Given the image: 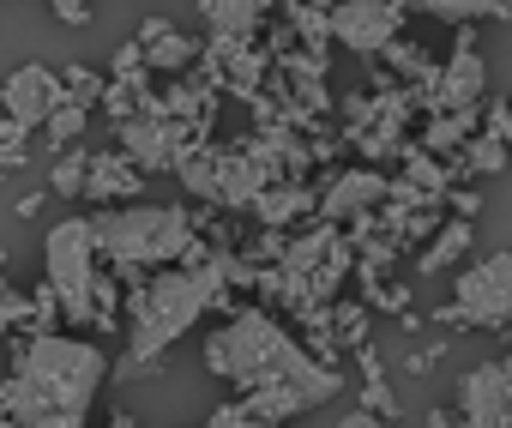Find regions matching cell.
Returning <instances> with one entry per match:
<instances>
[{
	"label": "cell",
	"instance_id": "1",
	"mask_svg": "<svg viewBox=\"0 0 512 428\" xmlns=\"http://www.w3.org/2000/svg\"><path fill=\"white\" fill-rule=\"evenodd\" d=\"M205 368L241 392L253 428L308 416L326 398H338V362H326L320 350L290 338L266 308H253V302L229 308V320L205 338Z\"/></svg>",
	"mask_w": 512,
	"mask_h": 428
},
{
	"label": "cell",
	"instance_id": "2",
	"mask_svg": "<svg viewBox=\"0 0 512 428\" xmlns=\"http://www.w3.org/2000/svg\"><path fill=\"white\" fill-rule=\"evenodd\" d=\"M109 380V356L91 338L31 332L13 356V374L0 380V422L25 428H79Z\"/></svg>",
	"mask_w": 512,
	"mask_h": 428
},
{
	"label": "cell",
	"instance_id": "3",
	"mask_svg": "<svg viewBox=\"0 0 512 428\" xmlns=\"http://www.w3.org/2000/svg\"><path fill=\"white\" fill-rule=\"evenodd\" d=\"M229 284H235V254L217 248L211 260L187 266L175 260V272H151L127 290V368L133 374H151L169 344H181L211 308H235L229 302Z\"/></svg>",
	"mask_w": 512,
	"mask_h": 428
},
{
	"label": "cell",
	"instance_id": "4",
	"mask_svg": "<svg viewBox=\"0 0 512 428\" xmlns=\"http://www.w3.org/2000/svg\"><path fill=\"white\" fill-rule=\"evenodd\" d=\"M43 272H49V284L61 296L67 326H79V332H115L127 320L121 314V278L109 272L91 218H61L43 236Z\"/></svg>",
	"mask_w": 512,
	"mask_h": 428
},
{
	"label": "cell",
	"instance_id": "5",
	"mask_svg": "<svg viewBox=\"0 0 512 428\" xmlns=\"http://www.w3.org/2000/svg\"><path fill=\"white\" fill-rule=\"evenodd\" d=\"M97 248H103V260H109V272L133 290L145 272H157V266H175L187 248H193V236H199V224L187 218V205H121V211H97Z\"/></svg>",
	"mask_w": 512,
	"mask_h": 428
},
{
	"label": "cell",
	"instance_id": "6",
	"mask_svg": "<svg viewBox=\"0 0 512 428\" xmlns=\"http://www.w3.org/2000/svg\"><path fill=\"white\" fill-rule=\"evenodd\" d=\"M175 175H181V187H187L193 199H205L211 211H247L253 199L272 187V175L253 163L241 145H211V139H199V145L175 163Z\"/></svg>",
	"mask_w": 512,
	"mask_h": 428
},
{
	"label": "cell",
	"instance_id": "7",
	"mask_svg": "<svg viewBox=\"0 0 512 428\" xmlns=\"http://www.w3.org/2000/svg\"><path fill=\"white\" fill-rule=\"evenodd\" d=\"M434 320L452 332H506L512 326V248L464 266L452 278V302L434 308Z\"/></svg>",
	"mask_w": 512,
	"mask_h": 428
},
{
	"label": "cell",
	"instance_id": "8",
	"mask_svg": "<svg viewBox=\"0 0 512 428\" xmlns=\"http://www.w3.org/2000/svg\"><path fill=\"white\" fill-rule=\"evenodd\" d=\"M115 127H121V151H127L145 175L175 169V163L205 139L199 121H181V115H169V109H157V115H133V121H115Z\"/></svg>",
	"mask_w": 512,
	"mask_h": 428
},
{
	"label": "cell",
	"instance_id": "9",
	"mask_svg": "<svg viewBox=\"0 0 512 428\" xmlns=\"http://www.w3.org/2000/svg\"><path fill=\"white\" fill-rule=\"evenodd\" d=\"M416 97H422V115H440V109H482V97H488V61H482L470 25H458L446 67H440L434 85H422Z\"/></svg>",
	"mask_w": 512,
	"mask_h": 428
},
{
	"label": "cell",
	"instance_id": "10",
	"mask_svg": "<svg viewBox=\"0 0 512 428\" xmlns=\"http://www.w3.org/2000/svg\"><path fill=\"white\" fill-rule=\"evenodd\" d=\"M404 25H410V13L398 0H338L332 7V43L362 55V61H374L386 43H398Z\"/></svg>",
	"mask_w": 512,
	"mask_h": 428
},
{
	"label": "cell",
	"instance_id": "11",
	"mask_svg": "<svg viewBox=\"0 0 512 428\" xmlns=\"http://www.w3.org/2000/svg\"><path fill=\"white\" fill-rule=\"evenodd\" d=\"M458 416L470 428H512V356L464 368V380H458Z\"/></svg>",
	"mask_w": 512,
	"mask_h": 428
},
{
	"label": "cell",
	"instance_id": "12",
	"mask_svg": "<svg viewBox=\"0 0 512 428\" xmlns=\"http://www.w3.org/2000/svg\"><path fill=\"white\" fill-rule=\"evenodd\" d=\"M61 103H67V79L49 73L43 61H25L19 73L0 79V115H13V121H25V127H43Z\"/></svg>",
	"mask_w": 512,
	"mask_h": 428
},
{
	"label": "cell",
	"instance_id": "13",
	"mask_svg": "<svg viewBox=\"0 0 512 428\" xmlns=\"http://www.w3.org/2000/svg\"><path fill=\"white\" fill-rule=\"evenodd\" d=\"M386 187H392V175H380L374 163L344 169V175H332V181H326V193H320V218L350 224V218H362V211H374V205L386 199Z\"/></svg>",
	"mask_w": 512,
	"mask_h": 428
},
{
	"label": "cell",
	"instance_id": "14",
	"mask_svg": "<svg viewBox=\"0 0 512 428\" xmlns=\"http://www.w3.org/2000/svg\"><path fill=\"white\" fill-rule=\"evenodd\" d=\"M133 37L145 43V67H151V73H169V79L187 73V67L205 55V43L187 37V31H175L169 19H145V25H133Z\"/></svg>",
	"mask_w": 512,
	"mask_h": 428
},
{
	"label": "cell",
	"instance_id": "15",
	"mask_svg": "<svg viewBox=\"0 0 512 428\" xmlns=\"http://www.w3.org/2000/svg\"><path fill=\"white\" fill-rule=\"evenodd\" d=\"M247 211L260 218V230H290V224H302V218H320V193L296 175V181H272Z\"/></svg>",
	"mask_w": 512,
	"mask_h": 428
},
{
	"label": "cell",
	"instance_id": "16",
	"mask_svg": "<svg viewBox=\"0 0 512 428\" xmlns=\"http://www.w3.org/2000/svg\"><path fill=\"white\" fill-rule=\"evenodd\" d=\"M85 199H97V205H109V199H121V205H133V199H145V169L115 145V151H97L91 157V181H85Z\"/></svg>",
	"mask_w": 512,
	"mask_h": 428
},
{
	"label": "cell",
	"instance_id": "17",
	"mask_svg": "<svg viewBox=\"0 0 512 428\" xmlns=\"http://www.w3.org/2000/svg\"><path fill=\"white\" fill-rule=\"evenodd\" d=\"M272 7H284V0H199V19H205V31L211 37H241V43H253L266 31V13Z\"/></svg>",
	"mask_w": 512,
	"mask_h": 428
},
{
	"label": "cell",
	"instance_id": "18",
	"mask_svg": "<svg viewBox=\"0 0 512 428\" xmlns=\"http://www.w3.org/2000/svg\"><path fill=\"white\" fill-rule=\"evenodd\" d=\"M404 13H422V19H440V25H506L512 19V0H398Z\"/></svg>",
	"mask_w": 512,
	"mask_h": 428
},
{
	"label": "cell",
	"instance_id": "19",
	"mask_svg": "<svg viewBox=\"0 0 512 428\" xmlns=\"http://www.w3.org/2000/svg\"><path fill=\"white\" fill-rule=\"evenodd\" d=\"M470 242H476V236H470V218H458V211H452V218L434 230V242L416 254V272H422V278H434V272H452V266L470 254Z\"/></svg>",
	"mask_w": 512,
	"mask_h": 428
},
{
	"label": "cell",
	"instance_id": "20",
	"mask_svg": "<svg viewBox=\"0 0 512 428\" xmlns=\"http://www.w3.org/2000/svg\"><path fill=\"white\" fill-rule=\"evenodd\" d=\"M476 121H482V109H440V115H428V127H422V151H434V157H446V151H464L470 145V133H476Z\"/></svg>",
	"mask_w": 512,
	"mask_h": 428
},
{
	"label": "cell",
	"instance_id": "21",
	"mask_svg": "<svg viewBox=\"0 0 512 428\" xmlns=\"http://www.w3.org/2000/svg\"><path fill=\"white\" fill-rule=\"evenodd\" d=\"M278 13H284V25L296 31L302 49H314V55L332 49V13H326V7H314V0H284Z\"/></svg>",
	"mask_w": 512,
	"mask_h": 428
},
{
	"label": "cell",
	"instance_id": "22",
	"mask_svg": "<svg viewBox=\"0 0 512 428\" xmlns=\"http://www.w3.org/2000/svg\"><path fill=\"white\" fill-rule=\"evenodd\" d=\"M85 181H91V151L73 139V145L55 151V163H49V193H55V199H85Z\"/></svg>",
	"mask_w": 512,
	"mask_h": 428
},
{
	"label": "cell",
	"instance_id": "23",
	"mask_svg": "<svg viewBox=\"0 0 512 428\" xmlns=\"http://www.w3.org/2000/svg\"><path fill=\"white\" fill-rule=\"evenodd\" d=\"M506 169V139H494V133H470V145L458 151V163H452V181H470V175H500Z\"/></svg>",
	"mask_w": 512,
	"mask_h": 428
},
{
	"label": "cell",
	"instance_id": "24",
	"mask_svg": "<svg viewBox=\"0 0 512 428\" xmlns=\"http://www.w3.org/2000/svg\"><path fill=\"white\" fill-rule=\"evenodd\" d=\"M31 133H37V127H25V121H13V115H0V181L19 175V169L31 163V151H25Z\"/></svg>",
	"mask_w": 512,
	"mask_h": 428
},
{
	"label": "cell",
	"instance_id": "25",
	"mask_svg": "<svg viewBox=\"0 0 512 428\" xmlns=\"http://www.w3.org/2000/svg\"><path fill=\"white\" fill-rule=\"evenodd\" d=\"M85 121H91V109L67 97V103H61V109H55V115L43 121V133H49V151H67V145H73V139L85 133Z\"/></svg>",
	"mask_w": 512,
	"mask_h": 428
},
{
	"label": "cell",
	"instance_id": "26",
	"mask_svg": "<svg viewBox=\"0 0 512 428\" xmlns=\"http://www.w3.org/2000/svg\"><path fill=\"white\" fill-rule=\"evenodd\" d=\"M31 320H37V302L19 290V284H7V278H0V332H31Z\"/></svg>",
	"mask_w": 512,
	"mask_h": 428
},
{
	"label": "cell",
	"instance_id": "27",
	"mask_svg": "<svg viewBox=\"0 0 512 428\" xmlns=\"http://www.w3.org/2000/svg\"><path fill=\"white\" fill-rule=\"evenodd\" d=\"M61 79H67V97H73V103H85V109H97V103H103V91H109V79H97L91 67H61Z\"/></svg>",
	"mask_w": 512,
	"mask_h": 428
},
{
	"label": "cell",
	"instance_id": "28",
	"mask_svg": "<svg viewBox=\"0 0 512 428\" xmlns=\"http://www.w3.org/2000/svg\"><path fill=\"white\" fill-rule=\"evenodd\" d=\"M332 332H338V344H356V350H362V338H368V308H362V302H338V308H332Z\"/></svg>",
	"mask_w": 512,
	"mask_h": 428
},
{
	"label": "cell",
	"instance_id": "29",
	"mask_svg": "<svg viewBox=\"0 0 512 428\" xmlns=\"http://www.w3.org/2000/svg\"><path fill=\"white\" fill-rule=\"evenodd\" d=\"M362 404H368L380 422H398V398H392L386 374H362Z\"/></svg>",
	"mask_w": 512,
	"mask_h": 428
},
{
	"label": "cell",
	"instance_id": "30",
	"mask_svg": "<svg viewBox=\"0 0 512 428\" xmlns=\"http://www.w3.org/2000/svg\"><path fill=\"white\" fill-rule=\"evenodd\" d=\"M49 13L67 25V31H85L97 19V0H49Z\"/></svg>",
	"mask_w": 512,
	"mask_h": 428
},
{
	"label": "cell",
	"instance_id": "31",
	"mask_svg": "<svg viewBox=\"0 0 512 428\" xmlns=\"http://www.w3.org/2000/svg\"><path fill=\"white\" fill-rule=\"evenodd\" d=\"M205 422H211V428H253V422H247V404H241V398H229V404H217V410H211Z\"/></svg>",
	"mask_w": 512,
	"mask_h": 428
},
{
	"label": "cell",
	"instance_id": "32",
	"mask_svg": "<svg viewBox=\"0 0 512 428\" xmlns=\"http://www.w3.org/2000/svg\"><path fill=\"white\" fill-rule=\"evenodd\" d=\"M139 67H145V43L133 37V43H121V49H115V73H139Z\"/></svg>",
	"mask_w": 512,
	"mask_h": 428
},
{
	"label": "cell",
	"instance_id": "33",
	"mask_svg": "<svg viewBox=\"0 0 512 428\" xmlns=\"http://www.w3.org/2000/svg\"><path fill=\"white\" fill-rule=\"evenodd\" d=\"M482 133H494V139H506V145H512V103H494V109H488V127H482Z\"/></svg>",
	"mask_w": 512,
	"mask_h": 428
},
{
	"label": "cell",
	"instance_id": "34",
	"mask_svg": "<svg viewBox=\"0 0 512 428\" xmlns=\"http://www.w3.org/2000/svg\"><path fill=\"white\" fill-rule=\"evenodd\" d=\"M452 211H458V218H476V211H482V193H476V187H452Z\"/></svg>",
	"mask_w": 512,
	"mask_h": 428
},
{
	"label": "cell",
	"instance_id": "35",
	"mask_svg": "<svg viewBox=\"0 0 512 428\" xmlns=\"http://www.w3.org/2000/svg\"><path fill=\"white\" fill-rule=\"evenodd\" d=\"M338 422H344V428H374V422H380V416H374V410H368V404H362V410H350V416H338Z\"/></svg>",
	"mask_w": 512,
	"mask_h": 428
},
{
	"label": "cell",
	"instance_id": "36",
	"mask_svg": "<svg viewBox=\"0 0 512 428\" xmlns=\"http://www.w3.org/2000/svg\"><path fill=\"white\" fill-rule=\"evenodd\" d=\"M43 205H49V193H25V199H19V218H37Z\"/></svg>",
	"mask_w": 512,
	"mask_h": 428
},
{
	"label": "cell",
	"instance_id": "37",
	"mask_svg": "<svg viewBox=\"0 0 512 428\" xmlns=\"http://www.w3.org/2000/svg\"><path fill=\"white\" fill-rule=\"evenodd\" d=\"M422 422H428V428H446V422H464V416H458V410H428Z\"/></svg>",
	"mask_w": 512,
	"mask_h": 428
},
{
	"label": "cell",
	"instance_id": "38",
	"mask_svg": "<svg viewBox=\"0 0 512 428\" xmlns=\"http://www.w3.org/2000/svg\"><path fill=\"white\" fill-rule=\"evenodd\" d=\"M314 7H326V13H332V7H338V0H314Z\"/></svg>",
	"mask_w": 512,
	"mask_h": 428
},
{
	"label": "cell",
	"instance_id": "39",
	"mask_svg": "<svg viewBox=\"0 0 512 428\" xmlns=\"http://www.w3.org/2000/svg\"><path fill=\"white\" fill-rule=\"evenodd\" d=\"M0 272H7V248H0Z\"/></svg>",
	"mask_w": 512,
	"mask_h": 428
}]
</instances>
